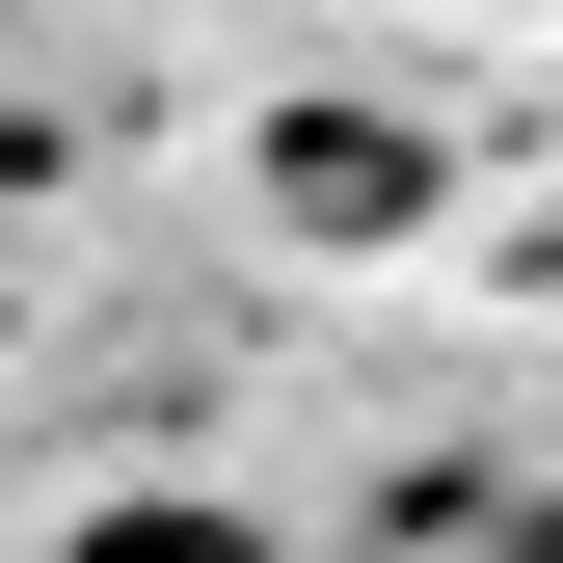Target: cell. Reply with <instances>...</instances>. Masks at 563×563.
<instances>
[{
	"mask_svg": "<svg viewBox=\"0 0 563 563\" xmlns=\"http://www.w3.org/2000/svg\"><path fill=\"white\" fill-rule=\"evenodd\" d=\"M402 188H430V162H402L376 108H296V134H268V216H322V242H376Z\"/></svg>",
	"mask_w": 563,
	"mask_h": 563,
	"instance_id": "obj_1",
	"label": "cell"
},
{
	"mask_svg": "<svg viewBox=\"0 0 563 563\" xmlns=\"http://www.w3.org/2000/svg\"><path fill=\"white\" fill-rule=\"evenodd\" d=\"M81 563H268L242 510H188V483H162V510H81Z\"/></svg>",
	"mask_w": 563,
	"mask_h": 563,
	"instance_id": "obj_2",
	"label": "cell"
}]
</instances>
